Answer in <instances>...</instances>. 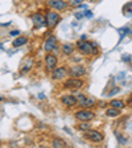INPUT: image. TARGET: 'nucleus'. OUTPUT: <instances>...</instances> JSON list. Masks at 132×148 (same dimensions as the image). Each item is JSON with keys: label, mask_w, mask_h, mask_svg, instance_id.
<instances>
[{"label": "nucleus", "mask_w": 132, "mask_h": 148, "mask_svg": "<svg viewBox=\"0 0 132 148\" xmlns=\"http://www.w3.org/2000/svg\"><path fill=\"white\" fill-rule=\"evenodd\" d=\"M75 48L83 56H91V54H96L98 53V48H96L95 44L90 42V41H83V38L77 41Z\"/></svg>", "instance_id": "1"}, {"label": "nucleus", "mask_w": 132, "mask_h": 148, "mask_svg": "<svg viewBox=\"0 0 132 148\" xmlns=\"http://www.w3.org/2000/svg\"><path fill=\"white\" fill-rule=\"evenodd\" d=\"M85 139H87L89 142L91 143H102L103 140H105V136H103V134L101 132V131H96V130H87V131H85Z\"/></svg>", "instance_id": "2"}, {"label": "nucleus", "mask_w": 132, "mask_h": 148, "mask_svg": "<svg viewBox=\"0 0 132 148\" xmlns=\"http://www.w3.org/2000/svg\"><path fill=\"white\" fill-rule=\"evenodd\" d=\"M74 115H75V119L78 122H90V120H92L95 118V112L89 110V108H81Z\"/></svg>", "instance_id": "3"}, {"label": "nucleus", "mask_w": 132, "mask_h": 148, "mask_svg": "<svg viewBox=\"0 0 132 148\" xmlns=\"http://www.w3.org/2000/svg\"><path fill=\"white\" fill-rule=\"evenodd\" d=\"M45 20H46V28H48V29H52V28H54L55 25L60 23L61 16L55 12V11H48L45 15Z\"/></svg>", "instance_id": "4"}, {"label": "nucleus", "mask_w": 132, "mask_h": 148, "mask_svg": "<svg viewBox=\"0 0 132 148\" xmlns=\"http://www.w3.org/2000/svg\"><path fill=\"white\" fill-rule=\"evenodd\" d=\"M83 85H85V82H83L81 78L70 77L69 79L65 81L64 87L65 89H70V90H79V89H82Z\"/></svg>", "instance_id": "5"}, {"label": "nucleus", "mask_w": 132, "mask_h": 148, "mask_svg": "<svg viewBox=\"0 0 132 148\" xmlns=\"http://www.w3.org/2000/svg\"><path fill=\"white\" fill-rule=\"evenodd\" d=\"M57 62H58V58L57 56L53 54V53H48L45 56V68L48 73H52L55 68H57Z\"/></svg>", "instance_id": "6"}, {"label": "nucleus", "mask_w": 132, "mask_h": 148, "mask_svg": "<svg viewBox=\"0 0 132 148\" xmlns=\"http://www.w3.org/2000/svg\"><path fill=\"white\" fill-rule=\"evenodd\" d=\"M31 20H32V24H33L34 29H40V28H42V27H46L45 16L40 12L33 13V15L31 16Z\"/></svg>", "instance_id": "7"}, {"label": "nucleus", "mask_w": 132, "mask_h": 148, "mask_svg": "<svg viewBox=\"0 0 132 148\" xmlns=\"http://www.w3.org/2000/svg\"><path fill=\"white\" fill-rule=\"evenodd\" d=\"M44 50H45L46 53H58L57 50H58V42H57V38H55L54 36H50L48 40L45 41V44H44Z\"/></svg>", "instance_id": "8"}, {"label": "nucleus", "mask_w": 132, "mask_h": 148, "mask_svg": "<svg viewBox=\"0 0 132 148\" xmlns=\"http://www.w3.org/2000/svg\"><path fill=\"white\" fill-rule=\"evenodd\" d=\"M48 5H49L50 8L55 9V11H58V12H64V11L68 9L69 3L65 1V0H49V1H48Z\"/></svg>", "instance_id": "9"}, {"label": "nucleus", "mask_w": 132, "mask_h": 148, "mask_svg": "<svg viewBox=\"0 0 132 148\" xmlns=\"http://www.w3.org/2000/svg\"><path fill=\"white\" fill-rule=\"evenodd\" d=\"M61 103L64 106H66V107H75V106H78V99L75 95H71V94H66V95H62L61 97Z\"/></svg>", "instance_id": "10"}, {"label": "nucleus", "mask_w": 132, "mask_h": 148, "mask_svg": "<svg viewBox=\"0 0 132 148\" xmlns=\"http://www.w3.org/2000/svg\"><path fill=\"white\" fill-rule=\"evenodd\" d=\"M68 75L70 77H75V78H81L83 75H86V68L82 66V65H77V66H73L68 70Z\"/></svg>", "instance_id": "11"}, {"label": "nucleus", "mask_w": 132, "mask_h": 148, "mask_svg": "<svg viewBox=\"0 0 132 148\" xmlns=\"http://www.w3.org/2000/svg\"><path fill=\"white\" fill-rule=\"evenodd\" d=\"M96 105V99L92 98V97H83L81 101H78V106L81 108H90V107H94Z\"/></svg>", "instance_id": "12"}, {"label": "nucleus", "mask_w": 132, "mask_h": 148, "mask_svg": "<svg viewBox=\"0 0 132 148\" xmlns=\"http://www.w3.org/2000/svg\"><path fill=\"white\" fill-rule=\"evenodd\" d=\"M66 75H68V69L65 68V66L55 68L54 70L52 71V78L54 81H61V79H64Z\"/></svg>", "instance_id": "13"}, {"label": "nucleus", "mask_w": 132, "mask_h": 148, "mask_svg": "<svg viewBox=\"0 0 132 148\" xmlns=\"http://www.w3.org/2000/svg\"><path fill=\"white\" fill-rule=\"evenodd\" d=\"M27 42H28V37L20 36V37H16L15 40L12 41V46H13V48H20V46L25 45Z\"/></svg>", "instance_id": "14"}, {"label": "nucleus", "mask_w": 132, "mask_h": 148, "mask_svg": "<svg viewBox=\"0 0 132 148\" xmlns=\"http://www.w3.org/2000/svg\"><path fill=\"white\" fill-rule=\"evenodd\" d=\"M61 50L65 56H71L74 53V50H75V46H74L73 44H64Z\"/></svg>", "instance_id": "15"}, {"label": "nucleus", "mask_w": 132, "mask_h": 148, "mask_svg": "<svg viewBox=\"0 0 132 148\" xmlns=\"http://www.w3.org/2000/svg\"><path fill=\"white\" fill-rule=\"evenodd\" d=\"M110 106L111 107H115V108H119V110H123L126 107V103H124L122 99H114V101L110 102Z\"/></svg>", "instance_id": "16"}, {"label": "nucleus", "mask_w": 132, "mask_h": 148, "mask_svg": "<svg viewBox=\"0 0 132 148\" xmlns=\"http://www.w3.org/2000/svg\"><path fill=\"white\" fill-rule=\"evenodd\" d=\"M106 115L110 118H116L120 115V110L119 108H115V107H110L106 110Z\"/></svg>", "instance_id": "17"}, {"label": "nucleus", "mask_w": 132, "mask_h": 148, "mask_svg": "<svg viewBox=\"0 0 132 148\" xmlns=\"http://www.w3.org/2000/svg\"><path fill=\"white\" fill-rule=\"evenodd\" d=\"M52 144H53V147H57V148L66 147V142H64V140H62V139H60V138H54V139H53Z\"/></svg>", "instance_id": "18"}, {"label": "nucleus", "mask_w": 132, "mask_h": 148, "mask_svg": "<svg viewBox=\"0 0 132 148\" xmlns=\"http://www.w3.org/2000/svg\"><path fill=\"white\" fill-rule=\"evenodd\" d=\"M90 128H91V126L89 124V122H81L78 124V130H81V131H87Z\"/></svg>", "instance_id": "19"}, {"label": "nucleus", "mask_w": 132, "mask_h": 148, "mask_svg": "<svg viewBox=\"0 0 132 148\" xmlns=\"http://www.w3.org/2000/svg\"><path fill=\"white\" fill-rule=\"evenodd\" d=\"M83 3V0H69V5L71 7H79Z\"/></svg>", "instance_id": "20"}, {"label": "nucleus", "mask_w": 132, "mask_h": 148, "mask_svg": "<svg viewBox=\"0 0 132 148\" xmlns=\"http://www.w3.org/2000/svg\"><path fill=\"white\" fill-rule=\"evenodd\" d=\"M119 33H120V38H123L126 34L129 33V28H122V29H119Z\"/></svg>", "instance_id": "21"}, {"label": "nucleus", "mask_w": 132, "mask_h": 148, "mask_svg": "<svg viewBox=\"0 0 132 148\" xmlns=\"http://www.w3.org/2000/svg\"><path fill=\"white\" fill-rule=\"evenodd\" d=\"M116 135V139L119 140L120 144H124V143H127V138H123V135H120V134H115Z\"/></svg>", "instance_id": "22"}, {"label": "nucleus", "mask_w": 132, "mask_h": 148, "mask_svg": "<svg viewBox=\"0 0 132 148\" xmlns=\"http://www.w3.org/2000/svg\"><path fill=\"white\" fill-rule=\"evenodd\" d=\"M127 105H128L129 107H132V95L128 98V101H127Z\"/></svg>", "instance_id": "23"}, {"label": "nucleus", "mask_w": 132, "mask_h": 148, "mask_svg": "<svg viewBox=\"0 0 132 148\" xmlns=\"http://www.w3.org/2000/svg\"><path fill=\"white\" fill-rule=\"evenodd\" d=\"M9 34H11V36H17V34H20V32H18V31H12Z\"/></svg>", "instance_id": "24"}, {"label": "nucleus", "mask_w": 132, "mask_h": 148, "mask_svg": "<svg viewBox=\"0 0 132 148\" xmlns=\"http://www.w3.org/2000/svg\"><path fill=\"white\" fill-rule=\"evenodd\" d=\"M118 91H119V89H118V87H116V89H114V90H112V91H110V94H108V95H114L115 92H118Z\"/></svg>", "instance_id": "25"}]
</instances>
